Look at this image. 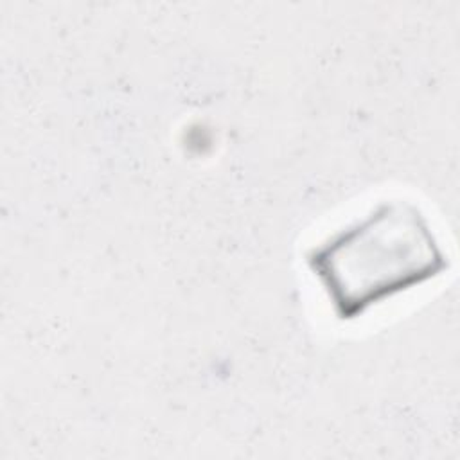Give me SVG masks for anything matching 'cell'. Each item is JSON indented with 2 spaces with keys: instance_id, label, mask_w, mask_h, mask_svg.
Here are the masks:
<instances>
[{
  "instance_id": "6da1fadb",
  "label": "cell",
  "mask_w": 460,
  "mask_h": 460,
  "mask_svg": "<svg viewBox=\"0 0 460 460\" xmlns=\"http://www.w3.org/2000/svg\"><path fill=\"white\" fill-rule=\"evenodd\" d=\"M433 261L426 228L413 214L392 207L320 250L314 270L332 289L343 314H352L415 282Z\"/></svg>"
}]
</instances>
